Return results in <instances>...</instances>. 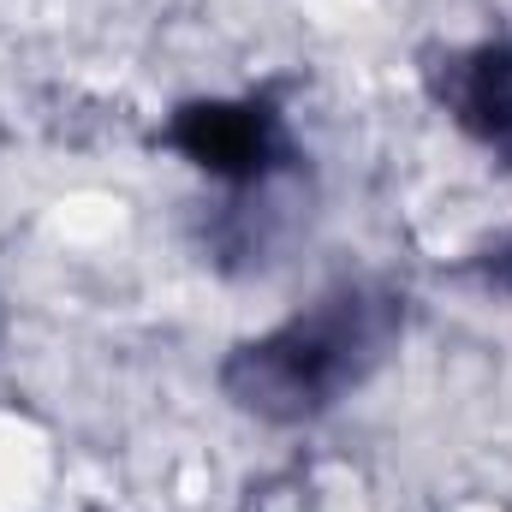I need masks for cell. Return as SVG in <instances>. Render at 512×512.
Masks as SVG:
<instances>
[{
    "label": "cell",
    "instance_id": "cell-2",
    "mask_svg": "<svg viewBox=\"0 0 512 512\" xmlns=\"http://www.w3.org/2000/svg\"><path fill=\"white\" fill-rule=\"evenodd\" d=\"M161 143L209 185L227 197H256L280 191L304 167V143L292 131V114L262 96V90H233V96H191L167 114Z\"/></svg>",
    "mask_w": 512,
    "mask_h": 512
},
{
    "label": "cell",
    "instance_id": "cell-1",
    "mask_svg": "<svg viewBox=\"0 0 512 512\" xmlns=\"http://www.w3.org/2000/svg\"><path fill=\"white\" fill-rule=\"evenodd\" d=\"M411 298L382 274H340L280 322L245 334L221 370V399L262 429L328 423L382 376L405 346Z\"/></svg>",
    "mask_w": 512,
    "mask_h": 512
},
{
    "label": "cell",
    "instance_id": "cell-4",
    "mask_svg": "<svg viewBox=\"0 0 512 512\" xmlns=\"http://www.w3.org/2000/svg\"><path fill=\"white\" fill-rule=\"evenodd\" d=\"M459 274H465L483 298H507L512 304V227L507 233H489L483 245H471L465 262H459Z\"/></svg>",
    "mask_w": 512,
    "mask_h": 512
},
{
    "label": "cell",
    "instance_id": "cell-3",
    "mask_svg": "<svg viewBox=\"0 0 512 512\" xmlns=\"http://www.w3.org/2000/svg\"><path fill=\"white\" fill-rule=\"evenodd\" d=\"M435 96L471 143L512 155V42L489 36V42L453 48L447 66L435 72Z\"/></svg>",
    "mask_w": 512,
    "mask_h": 512
}]
</instances>
